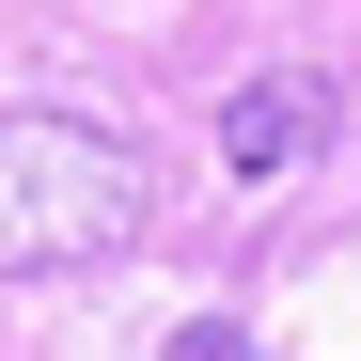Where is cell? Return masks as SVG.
I'll return each instance as SVG.
<instances>
[{"label": "cell", "instance_id": "cell-1", "mask_svg": "<svg viewBox=\"0 0 361 361\" xmlns=\"http://www.w3.org/2000/svg\"><path fill=\"white\" fill-rule=\"evenodd\" d=\"M157 220V157L94 110H0V283H63L142 252Z\"/></svg>", "mask_w": 361, "mask_h": 361}, {"label": "cell", "instance_id": "cell-2", "mask_svg": "<svg viewBox=\"0 0 361 361\" xmlns=\"http://www.w3.org/2000/svg\"><path fill=\"white\" fill-rule=\"evenodd\" d=\"M314 142H330V79H314V63L235 79V94H220V157H235V173H298Z\"/></svg>", "mask_w": 361, "mask_h": 361}]
</instances>
